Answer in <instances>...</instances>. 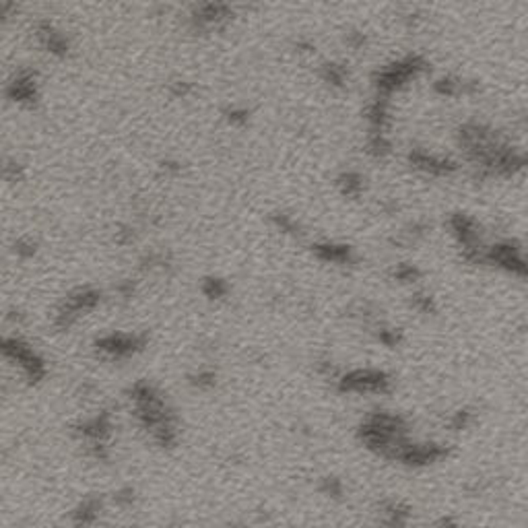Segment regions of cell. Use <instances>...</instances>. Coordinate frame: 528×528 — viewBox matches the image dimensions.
<instances>
[{
	"mask_svg": "<svg viewBox=\"0 0 528 528\" xmlns=\"http://www.w3.org/2000/svg\"><path fill=\"white\" fill-rule=\"evenodd\" d=\"M427 68L425 60L421 56H407V58L399 60L386 68H382L374 83H376V89H378V97L386 99L390 93H394L397 89H401L403 85H407L411 79H415L417 74H421L423 70Z\"/></svg>",
	"mask_w": 528,
	"mask_h": 528,
	"instance_id": "obj_1",
	"label": "cell"
},
{
	"mask_svg": "<svg viewBox=\"0 0 528 528\" xmlns=\"http://www.w3.org/2000/svg\"><path fill=\"white\" fill-rule=\"evenodd\" d=\"M341 390L345 392H386L390 388V378L384 371H376V369H355L349 371L347 376H343L341 380Z\"/></svg>",
	"mask_w": 528,
	"mask_h": 528,
	"instance_id": "obj_2",
	"label": "cell"
},
{
	"mask_svg": "<svg viewBox=\"0 0 528 528\" xmlns=\"http://www.w3.org/2000/svg\"><path fill=\"white\" fill-rule=\"evenodd\" d=\"M409 161L415 170L431 174V176H448L456 170V163L446 159V157H438L433 153L421 151V149H413L409 155Z\"/></svg>",
	"mask_w": 528,
	"mask_h": 528,
	"instance_id": "obj_3",
	"label": "cell"
},
{
	"mask_svg": "<svg viewBox=\"0 0 528 528\" xmlns=\"http://www.w3.org/2000/svg\"><path fill=\"white\" fill-rule=\"evenodd\" d=\"M102 349L110 355H116V357H124V355H130L138 349V341L134 337H128V335H112L108 339H104L102 343Z\"/></svg>",
	"mask_w": 528,
	"mask_h": 528,
	"instance_id": "obj_4",
	"label": "cell"
},
{
	"mask_svg": "<svg viewBox=\"0 0 528 528\" xmlns=\"http://www.w3.org/2000/svg\"><path fill=\"white\" fill-rule=\"evenodd\" d=\"M314 252L318 254V258L326 260V262H337V264H345L351 260V248L349 246H337V243H318L314 246Z\"/></svg>",
	"mask_w": 528,
	"mask_h": 528,
	"instance_id": "obj_5",
	"label": "cell"
},
{
	"mask_svg": "<svg viewBox=\"0 0 528 528\" xmlns=\"http://www.w3.org/2000/svg\"><path fill=\"white\" fill-rule=\"evenodd\" d=\"M322 77L330 83V85H343L345 79H347V72L343 66L339 64H326L324 70H322Z\"/></svg>",
	"mask_w": 528,
	"mask_h": 528,
	"instance_id": "obj_6",
	"label": "cell"
},
{
	"mask_svg": "<svg viewBox=\"0 0 528 528\" xmlns=\"http://www.w3.org/2000/svg\"><path fill=\"white\" fill-rule=\"evenodd\" d=\"M341 186H343V190L347 194H357L361 190V177L357 176V174H347V176H343Z\"/></svg>",
	"mask_w": 528,
	"mask_h": 528,
	"instance_id": "obj_7",
	"label": "cell"
},
{
	"mask_svg": "<svg viewBox=\"0 0 528 528\" xmlns=\"http://www.w3.org/2000/svg\"><path fill=\"white\" fill-rule=\"evenodd\" d=\"M397 277H399L401 281H413V279L417 277V271H415L413 266H401V269L397 271Z\"/></svg>",
	"mask_w": 528,
	"mask_h": 528,
	"instance_id": "obj_8",
	"label": "cell"
},
{
	"mask_svg": "<svg viewBox=\"0 0 528 528\" xmlns=\"http://www.w3.org/2000/svg\"><path fill=\"white\" fill-rule=\"evenodd\" d=\"M209 295L219 297L221 294H225V285H221V281H209Z\"/></svg>",
	"mask_w": 528,
	"mask_h": 528,
	"instance_id": "obj_9",
	"label": "cell"
}]
</instances>
